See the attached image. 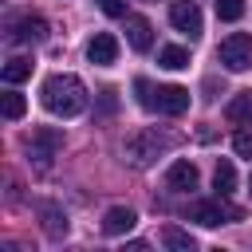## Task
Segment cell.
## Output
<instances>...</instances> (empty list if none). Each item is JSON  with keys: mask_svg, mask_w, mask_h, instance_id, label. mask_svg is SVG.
<instances>
[{"mask_svg": "<svg viewBox=\"0 0 252 252\" xmlns=\"http://www.w3.org/2000/svg\"><path fill=\"white\" fill-rule=\"evenodd\" d=\"M173 146V138L169 134H158V130H138V134H130L126 138V146H122V154H126V161L130 165H138V169H146L161 150H169Z\"/></svg>", "mask_w": 252, "mask_h": 252, "instance_id": "obj_3", "label": "cell"}, {"mask_svg": "<svg viewBox=\"0 0 252 252\" xmlns=\"http://www.w3.org/2000/svg\"><path fill=\"white\" fill-rule=\"evenodd\" d=\"M39 213H43V228H47V236H55V240L67 236V217H63L55 205H43Z\"/></svg>", "mask_w": 252, "mask_h": 252, "instance_id": "obj_18", "label": "cell"}, {"mask_svg": "<svg viewBox=\"0 0 252 252\" xmlns=\"http://www.w3.org/2000/svg\"><path fill=\"white\" fill-rule=\"evenodd\" d=\"M39 94H43V106H47L51 114H59V118H75V114H83V106H87V87H83V79H79V75H67V71L51 75Z\"/></svg>", "mask_w": 252, "mask_h": 252, "instance_id": "obj_1", "label": "cell"}, {"mask_svg": "<svg viewBox=\"0 0 252 252\" xmlns=\"http://www.w3.org/2000/svg\"><path fill=\"white\" fill-rule=\"evenodd\" d=\"M134 91H138V102L146 110H158V114H185L189 110V91L185 87H154V83L138 79Z\"/></svg>", "mask_w": 252, "mask_h": 252, "instance_id": "obj_2", "label": "cell"}, {"mask_svg": "<svg viewBox=\"0 0 252 252\" xmlns=\"http://www.w3.org/2000/svg\"><path fill=\"white\" fill-rule=\"evenodd\" d=\"M224 118H228V122H248V118H252V91H240V94L224 106Z\"/></svg>", "mask_w": 252, "mask_h": 252, "instance_id": "obj_14", "label": "cell"}, {"mask_svg": "<svg viewBox=\"0 0 252 252\" xmlns=\"http://www.w3.org/2000/svg\"><path fill=\"white\" fill-rule=\"evenodd\" d=\"M4 83L8 87H16V83H24V79H32V59H24V55H16V59H8L4 63Z\"/></svg>", "mask_w": 252, "mask_h": 252, "instance_id": "obj_13", "label": "cell"}, {"mask_svg": "<svg viewBox=\"0 0 252 252\" xmlns=\"http://www.w3.org/2000/svg\"><path fill=\"white\" fill-rule=\"evenodd\" d=\"M134 224H138V213L126 209V205H114V209H106V217H102V232H106V236H122V232H130Z\"/></svg>", "mask_w": 252, "mask_h": 252, "instance_id": "obj_11", "label": "cell"}, {"mask_svg": "<svg viewBox=\"0 0 252 252\" xmlns=\"http://www.w3.org/2000/svg\"><path fill=\"white\" fill-rule=\"evenodd\" d=\"M158 63H161L165 71H181V67H189V51L169 43V47H161V51H158Z\"/></svg>", "mask_w": 252, "mask_h": 252, "instance_id": "obj_17", "label": "cell"}, {"mask_svg": "<svg viewBox=\"0 0 252 252\" xmlns=\"http://www.w3.org/2000/svg\"><path fill=\"white\" fill-rule=\"evenodd\" d=\"M87 59L98 63V67H110V63L118 59V39H114L110 32H98V35L87 43Z\"/></svg>", "mask_w": 252, "mask_h": 252, "instance_id": "obj_8", "label": "cell"}, {"mask_svg": "<svg viewBox=\"0 0 252 252\" xmlns=\"http://www.w3.org/2000/svg\"><path fill=\"white\" fill-rule=\"evenodd\" d=\"M213 185H217L220 197H228V193L236 189V169H232V161H217V169H213Z\"/></svg>", "mask_w": 252, "mask_h": 252, "instance_id": "obj_15", "label": "cell"}, {"mask_svg": "<svg viewBox=\"0 0 252 252\" xmlns=\"http://www.w3.org/2000/svg\"><path fill=\"white\" fill-rule=\"evenodd\" d=\"M59 146H63V134L43 126V130H35V134L28 138V158H32L35 165H47V161L55 158V150H59Z\"/></svg>", "mask_w": 252, "mask_h": 252, "instance_id": "obj_6", "label": "cell"}, {"mask_svg": "<svg viewBox=\"0 0 252 252\" xmlns=\"http://www.w3.org/2000/svg\"><path fill=\"white\" fill-rule=\"evenodd\" d=\"M24 110H28V102H24V94H16V91H8L4 94V118H24Z\"/></svg>", "mask_w": 252, "mask_h": 252, "instance_id": "obj_19", "label": "cell"}, {"mask_svg": "<svg viewBox=\"0 0 252 252\" xmlns=\"http://www.w3.org/2000/svg\"><path fill=\"white\" fill-rule=\"evenodd\" d=\"M47 35V20H39V16H20V20H12V39L16 43H39Z\"/></svg>", "mask_w": 252, "mask_h": 252, "instance_id": "obj_9", "label": "cell"}, {"mask_svg": "<svg viewBox=\"0 0 252 252\" xmlns=\"http://www.w3.org/2000/svg\"><path fill=\"white\" fill-rule=\"evenodd\" d=\"M217 59H220L228 71H248V67H252V35H244V32L224 35L220 47H217Z\"/></svg>", "mask_w": 252, "mask_h": 252, "instance_id": "obj_5", "label": "cell"}, {"mask_svg": "<svg viewBox=\"0 0 252 252\" xmlns=\"http://www.w3.org/2000/svg\"><path fill=\"white\" fill-rule=\"evenodd\" d=\"M248 185H252V177H248Z\"/></svg>", "mask_w": 252, "mask_h": 252, "instance_id": "obj_23", "label": "cell"}, {"mask_svg": "<svg viewBox=\"0 0 252 252\" xmlns=\"http://www.w3.org/2000/svg\"><path fill=\"white\" fill-rule=\"evenodd\" d=\"M217 16L228 20V24H236L244 16V0H217Z\"/></svg>", "mask_w": 252, "mask_h": 252, "instance_id": "obj_20", "label": "cell"}, {"mask_svg": "<svg viewBox=\"0 0 252 252\" xmlns=\"http://www.w3.org/2000/svg\"><path fill=\"white\" fill-rule=\"evenodd\" d=\"M165 185H169V189H177V193L197 189V165H193V161H185V158H177V161L165 169Z\"/></svg>", "mask_w": 252, "mask_h": 252, "instance_id": "obj_10", "label": "cell"}, {"mask_svg": "<svg viewBox=\"0 0 252 252\" xmlns=\"http://www.w3.org/2000/svg\"><path fill=\"white\" fill-rule=\"evenodd\" d=\"M126 39L134 51H150L154 47V28L146 16H126Z\"/></svg>", "mask_w": 252, "mask_h": 252, "instance_id": "obj_12", "label": "cell"}, {"mask_svg": "<svg viewBox=\"0 0 252 252\" xmlns=\"http://www.w3.org/2000/svg\"><path fill=\"white\" fill-rule=\"evenodd\" d=\"M98 8H102L106 16H114V20L126 16V0H98Z\"/></svg>", "mask_w": 252, "mask_h": 252, "instance_id": "obj_22", "label": "cell"}, {"mask_svg": "<svg viewBox=\"0 0 252 252\" xmlns=\"http://www.w3.org/2000/svg\"><path fill=\"white\" fill-rule=\"evenodd\" d=\"M161 244L165 248H173V252H193L197 244H193V236L189 232H181V228H173V224H165L161 228Z\"/></svg>", "mask_w": 252, "mask_h": 252, "instance_id": "obj_16", "label": "cell"}, {"mask_svg": "<svg viewBox=\"0 0 252 252\" xmlns=\"http://www.w3.org/2000/svg\"><path fill=\"white\" fill-rule=\"evenodd\" d=\"M232 150H236L240 158H252V134H248V130H240V134L232 138Z\"/></svg>", "mask_w": 252, "mask_h": 252, "instance_id": "obj_21", "label": "cell"}, {"mask_svg": "<svg viewBox=\"0 0 252 252\" xmlns=\"http://www.w3.org/2000/svg\"><path fill=\"white\" fill-rule=\"evenodd\" d=\"M169 24L177 32H185V35H197L201 32V8L193 0H173L169 4Z\"/></svg>", "mask_w": 252, "mask_h": 252, "instance_id": "obj_7", "label": "cell"}, {"mask_svg": "<svg viewBox=\"0 0 252 252\" xmlns=\"http://www.w3.org/2000/svg\"><path fill=\"white\" fill-rule=\"evenodd\" d=\"M244 213L236 209V205H228L220 193H217V201H193L189 205V220H197V224H205V228H217V224H232V220H240Z\"/></svg>", "mask_w": 252, "mask_h": 252, "instance_id": "obj_4", "label": "cell"}]
</instances>
